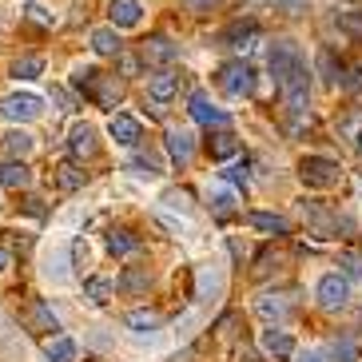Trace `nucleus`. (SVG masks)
Returning a JSON list of instances; mask_svg holds the SVG:
<instances>
[{"mask_svg":"<svg viewBox=\"0 0 362 362\" xmlns=\"http://www.w3.org/2000/svg\"><path fill=\"white\" fill-rule=\"evenodd\" d=\"M298 180L307 187H334L342 180V163L339 160H327V156H303L298 163Z\"/></svg>","mask_w":362,"mask_h":362,"instance_id":"7ed1b4c3","label":"nucleus"},{"mask_svg":"<svg viewBox=\"0 0 362 362\" xmlns=\"http://www.w3.org/2000/svg\"><path fill=\"white\" fill-rule=\"evenodd\" d=\"M223 40L231 44L235 52H251V48L263 40V33H259V24H255V21H247V24H235V28L223 36Z\"/></svg>","mask_w":362,"mask_h":362,"instance_id":"6ab92c4d","label":"nucleus"},{"mask_svg":"<svg viewBox=\"0 0 362 362\" xmlns=\"http://www.w3.org/2000/svg\"><path fill=\"white\" fill-rule=\"evenodd\" d=\"M223 180H227V183H247V160H243V163H231V168H223Z\"/></svg>","mask_w":362,"mask_h":362,"instance_id":"ea45409f","label":"nucleus"},{"mask_svg":"<svg viewBox=\"0 0 362 362\" xmlns=\"http://www.w3.org/2000/svg\"><path fill=\"white\" fill-rule=\"evenodd\" d=\"M163 144H168V156L180 163V168H187V163H192V156H195V136H192V132L171 128L168 136H163Z\"/></svg>","mask_w":362,"mask_h":362,"instance_id":"4468645a","label":"nucleus"},{"mask_svg":"<svg viewBox=\"0 0 362 362\" xmlns=\"http://www.w3.org/2000/svg\"><path fill=\"white\" fill-rule=\"evenodd\" d=\"M215 0H187V8H195V12H203V8H211Z\"/></svg>","mask_w":362,"mask_h":362,"instance_id":"79ce46f5","label":"nucleus"},{"mask_svg":"<svg viewBox=\"0 0 362 362\" xmlns=\"http://www.w3.org/2000/svg\"><path fill=\"white\" fill-rule=\"evenodd\" d=\"M24 21H28V24H36V28H52V24H56V16H52L48 8H44V4L28 0V4H24Z\"/></svg>","mask_w":362,"mask_h":362,"instance_id":"f704fd0d","label":"nucleus"},{"mask_svg":"<svg viewBox=\"0 0 362 362\" xmlns=\"http://www.w3.org/2000/svg\"><path fill=\"white\" fill-rule=\"evenodd\" d=\"M319 72L327 76V84H339V72H342V64L334 60V52H330V48H322V52H319Z\"/></svg>","mask_w":362,"mask_h":362,"instance_id":"c9c22d12","label":"nucleus"},{"mask_svg":"<svg viewBox=\"0 0 362 362\" xmlns=\"http://www.w3.org/2000/svg\"><path fill=\"white\" fill-rule=\"evenodd\" d=\"M92 52H96V56H119V52H124L116 28H96V33H92Z\"/></svg>","mask_w":362,"mask_h":362,"instance_id":"cd10ccee","label":"nucleus"},{"mask_svg":"<svg viewBox=\"0 0 362 362\" xmlns=\"http://www.w3.org/2000/svg\"><path fill=\"white\" fill-rule=\"evenodd\" d=\"M259 342H263V351L271 354V358H291V354H295V339H291V330H283V327H267Z\"/></svg>","mask_w":362,"mask_h":362,"instance_id":"f3484780","label":"nucleus"},{"mask_svg":"<svg viewBox=\"0 0 362 362\" xmlns=\"http://www.w3.org/2000/svg\"><path fill=\"white\" fill-rule=\"evenodd\" d=\"M44 112V100L33 96V92H16V96H4L0 100V116L8 119V124H28Z\"/></svg>","mask_w":362,"mask_h":362,"instance_id":"39448f33","label":"nucleus"},{"mask_svg":"<svg viewBox=\"0 0 362 362\" xmlns=\"http://www.w3.org/2000/svg\"><path fill=\"white\" fill-rule=\"evenodd\" d=\"M139 16H144V4H139V0H112V4H107L112 28H136Z\"/></svg>","mask_w":362,"mask_h":362,"instance_id":"2eb2a0df","label":"nucleus"},{"mask_svg":"<svg viewBox=\"0 0 362 362\" xmlns=\"http://www.w3.org/2000/svg\"><path fill=\"white\" fill-rule=\"evenodd\" d=\"M215 84L223 88V96L247 100V96H255V68L247 64V60H227L215 72Z\"/></svg>","mask_w":362,"mask_h":362,"instance_id":"f03ea898","label":"nucleus"},{"mask_svg":"<svg viewBox=\"0 0 362 362\" xmlns=\"http://www.w3.org/2000/svg\"><path fill=\"white\" fill-rule=\"evenodd\" d=\"M139 247H144V243H139V235L128 231V227H116V231H107V255L124 259V255H136Z\"/></svg>","mask_w":362,"mask_h":362,"instance_id":"a211bd4d","label":"nucleus"},{"mask_svg":"<svg viewBox=\"0 0 362 362\" xmlns=\"http://www.w3.org/2000/svg\"><path fill=\"white\" fill-rule=\"evenodd\" d=\"M24 322H28V330H40V334H48V339L60 330V319L52 315V307H48L44 298H28V307H24Z\"/></svg>","mask_w":362,"mask_h":362,"instance_id":"6e6552de","label":"nucleus"},{"mask_svg":"<svg viewBox=\"0 0 362 362\" xmlns=\"http://www.w3.org/2000/svg\"><path fill=\"white\" fill-rule=\"evenodd\" d=\"M339 84H342V92H351V96H354V92H362V64H358V68H351V72L342 76Z\"/></svg>","mask_w":362,"mask_h":362,"instance_id":"4c0bfd02","label":"nucleus"},{"mask_svg":"<svg viewBox=\"0 0 362 362\" xmlns=\"http://www.w3.org/2000/svg\"><path fill=\"white\" fill-rule=\"evenodd\" d=\"M315 298H319L322 310H342L351 303V279L339 275V271H330V275L319 279V287H315Z\"/></svg>","mask_w":362,"mask_h":362,"instance_id":"20e7f679","label":"nucleus"},{"mask_svg":"<svg viewBox=\"0 0 362 362\" xmlns=\"http://www.w3.org/2000/svg\"><path fill=\"white\" fill-rule=\"evenodd\" d=\"M339 28H342V33H351L354 40H362V12H342Z\"/></svg>","mask_w":362,"mask_h":362,"instance_id":"e433bc0d","label":"nucleus"},{"mask_svg":"<svg viewBox=\"0 0 362 362\" xmlns=\"http://www.w3.org/2000/svg\"><path fill=\"white\" fill-rule=\"evenodd\" d=\"M68 151H72V160H92L100 151L96 128H92V124H76L72 136H68Z\"/></svg>","mask_w":362,"mask_h":362,"instance_id":"f8f14e48","label":"nucleus"},{"mask_svg":"<svg viewBox=\"0 0 362 362\" xmlns=\"http://www.w3.org/2000/svg\"><path fill=\"white\" fill-rule=\"evenodd\" d=\"M24 211L40 219V215H44V199H36V195H33V199H24Z\"/></svg>","mask_w":362,"mask_h":362,"instance_id":"a19ab883","label":"nucleus"},{"mask_svg":"<svg viewBox=\"0 0 362 362\" xmlns=\"http://www.w3.org/2000/svg\"><path fill=\"white\" fill-rule=\"evenodd\" d=\"M303 215H307L310 231L322 235V239H330V235H339V231H351V223H346V219H339L334 211H327L319 199H303Z\"/></svg>","mask_w":362,"mask_h":362,"instance_id":"423d86ee","label":"nucleus"},{"mask_svg":"<svg viewBox=\"0 0 362 362\" xmlns=\"http://www.w3.org/2000/svg\"><path fill=\"white\" fill-rule=\"evenodd\" d=\"M148 287H151V271L148 267H128V271L116 279V291H124V295H144Z\"/></svg>","mask_w":362,"mask_h":362,"instance_id":"4be33fe9","label":"nucleus"},{"mask_svg":"<svg viewBox=\"0 0 362 362\" xmlns=\"http://www.w3.org/2000/svg\"><path fill=\"white\" fill-rule=\"evenodd\" d=\"M148 96H151V104H156V112H163V104H171V100L180 96V76L175 72H156L148 80Z\"/></svg>","mask_w":362,"mask_h":362,"instance_id":"9d476101","label":"nucleus"},{"mask_svg":"<svg viewBox=\"0 0 362 362\" xmlns=\"http://www.w3.org/2000/svg\"><path fill=\"white\" fill-rule=\"evenodd\" d=\"M235 151H239V136H231V132L211 136V156H215V160H231Z\"/></svg>","mask_w":362,"mask_h":362,"instance_id":"473e14b6","label":"nucleus"},{"mask_svg":"<svg viewBox=\"0 0 362 362\" xmlns=\"http://www.w3.org/2000/svg\"><path fill=\"white\" fill-rule=\"evenodd\" d=\"M128 168L136 171V175H148V180H156V175H163V160L156 156V151H136L128 160Z\"/></svg>","mask_w":362,"mask_h":362,"instance_id":"bb28decb","label":"nucleus"},{"mask_svg":"<svg viewBox=\"0 0 362 362\" xmlns=\"http://www.w3.org/2000/svg\"><path fill=\"white\" fill-rule=\"evenodd\" d=\"M72 88H76V92H84L92 104L107 107V112L119 104L116 76H104V72H96V68H76V72H72Z\"/></svg>","mask_w":362,"mask_h":362,"instance_id":"f257e3e1","label":"nucleus"},{"mask_svg":"<svg viewBox=\"0 0 362 362\" xmlns=\"http://www.w3.org/2000/svg\"><path fill=\"white\" fill-rule=\"evenodd\" d=\"M180 56V44H171L168 36H151L148 44H144V60L148 64H171Z\"/></svg>","mask_w":362,"mask_h":362,"instance_id":"412c9836","label":"nucleus"},{"mask_svg":"<svg viewBox=\"0 0 362 362\" xmlns=\"http://www.w3.org/2000/svg\"><path fill=\"white\" fill-rule=\"evenodd\" d=\"M56 187L60 192H80L84 187V171L76 168V163H60L56 168Z\"/></svg>","mask_w":362,"mask_h":362,"instance_id":"c85d7f7f","label":"nucleus"},{"mask_svg":"<svg viewBox=\"0 0 362 362\" xmlns=\"http://www.w3.org/2000/svg\"><path fill=\"white\" fill-rule=\"evenodd\" d=\"M76 354H80V346L68 334H52V339L44 342V358L48 362H76Z\"/></svg>","mask_w":362,"mask_h":362,"instance_id":"5701e85b","label":"nucleus"},{"mask_svg":"<svg viewBox=\"0 0 362 362\" xmlns=\"http://www.w3.org/2000/svg\"><path fill=\"white\" fill-rule=\"evenodd\" d=\"M298 64H303L298 44L295 40H275V48H271V76H275V84L291 72V68H298Z\"/></svg>","mask_w":362,"mask_h":362,"instance_id":"1a4fd4ad","label":"nucleus"},{"mask_svg":"<svg viewBox=\"0 0 362 362\" xmlns=\"http://www.w3.org/2000/svg\"><path fill=\"white\" fill-rule=\"evenodd\" d=\"M107 136L116 139L119 148H136L139 139H144V132H139V119H136V116L112 112V119H107Z\"/></svg>","mask_w":362,"mask_h":362,"instance_id":"9b49d317","label":"nucleus"},{"mask_svg":"<svg viewBox=\"0 0 362 362\" xmlns=\"http://www.w3.org/2000/svg\"><path fill=\"white\" fill-rule=\"evenodd\" d=\"M160 315H156V310H128V315H124V327L128 330H139V334H144V330H160Z\"/></svg>","mask_w":362,"mask_h":362,"instance_id":"c756f323","label":"nucleus"},{"mask_svg":"<svg viewBox=\"0 0 362 362\" xmlns=\"http://www.w3.org/2000/svg\"><path fill=\"white\" fill-rule=\"evenodd\" d=\"M354 148H358V156H362V132H358V139H354Z\"/></svg>","mask_w":362,"mask_h":362,"instance_id":"a18cd8bd","label":"nucleus"},{"mask_svg":"<svg viewBox=\"0 0 362 362\" xmlns=\"http://www.w3.org/2000/svg\"><path fill=\"white\" fill-rule=\"evenodd\" d=\"M40 72H44V56H24V60L12 64V76H16V80H36Z\"/></svg>","mask_w":362,"mask_h":362,"instance_id":"72a5a7b5","label":"nucleus"},{"mask_svg":"<svg viewBox=\"0 0 362 362\" xmlns=\"http://www.w3.org/2000/svg\"><path fill=\"white\" fill-rule=\"evenodd\" d=\"M327 354L330 362H362V342L354 334H339V339H330Z\"/></svg>","mask_w":362,"mask_h":362,"instance_id":"aec40b11","label":"nucleus"},{"mask_svg":"<svg viewBox=\"0 0 362 362\" xmlns=\"http://www.w3.org/2000/svg\"><path fill=\"white\" fill-rule=\"evenodd\" d=\"M116 295V279H107V275H92L84 283V298L92 303V307H104L107 298Z\"/></svg>","mask_w":362,"mask_h":362,"instance_id":"b1692460","label":"nucleus"},{"mask_svg":"<svg viewBox=\"0 0 362 362\" xmlns=\"http://www.w3.org/2000/svg\"><path fill=\"white\" fill-rule=\"evenodd\" d=\"M163 203L168 207H180V211H192V195L187 192H163Z\"/></svg>","mask_w":362,"mask_h":362,"instance_id":"58836bf2","label":"nucleus"},{"mask_svg":"<svg viewBox=\"0 0 362 362\" xmlns=\"http://www.w3.org/2000/svg\"><path fill=\"white\" fill-rule=\"evenodd\" d=\"M291 310H295L291 295H259V298H255V315H259V319H267V322L287 319Z\"/></svg>","mask_w":362,"mask_h":362,"instance_id":"dca6fc26","label":"nucleus"},{"mask_svg":"<svg viewBox=\"0 0 362 362\" xmlns=\"http://www.w3.org/2000/svg\"><path fill=\"white\" fill-rule=\"evenodd\" d=\"M298 362H319V354H303V358H298Z\"/></svg>","mask_w":362,"mask_h":362,"instance_id":"c03bdc74","label":"nucleus"},{"mask_svg":"<svg viewBox=\"0 0 362 362\" xmlns=\"http://www.w3.org/2000/svg\"><path fill=\"white\" fill-rule=\"evenodd\" d=\"M247 223L255 227V231H267V235H287L291 231V223L283 219V215H275V211H251L247 215Z\"/></svg>","mask_w":362,"mask_h":362,"instance_id":"393cba45","label":"nucleus"},{"mask_svg":"<svg viewBox=\"0 0 362 362\" xmlns=\"http://www.w3.org/2000/svg\"><path fill=\"white\" fill-rule=\"evenodd\" d=\"M211 211H215V219H231L235 215V192L231 187H215L211 192Z\"/></svg>","mask_w":362,"mask_h":362,"instance_id":"2f4dec72","label":"nucleus"},{"mask_svg":"<svg viewBox=\"0 0 362 362\" xmlns=\"http://www.w3.org/2000/svg\"><path fill=\"white\" fill-rule=\"evenodd\" d=\"M187 112H192V119H195V124H203V128H227V124H231V116H227L223 107H215L207 92H192Z\"/></svg>","mask_w":362,"mask_h":362,"instance_id":"0eeeda50","label":"nucleus"},{"mask_svg":"<svg viewBox=\"0 0 362 362\" xmlns=\"http://www.w3.org/2000/svg\"><path fill=\"white\" fill-rule=\"evenodd\" d=\"M72 243L68 239H60V243L52 247V255H48V263H44V275L52 279V283H68L72 279Z\"/></svg>","mask_w":362,"mask_h":362,"instance_id":"ddd939ff","label":"nucleus"},{"mask_svg":"<svg viewBox=\"0 0 362 362\" xmlns=\"http://www.w3.org/2000/svg\"><path fill=\"white\" fill-rule=\"evenodd\" d=\"M28 183H33V171L24 168V160L0 163V187H28Z\"/></svg>","mask_w":362,"mask_h":362,"instance_id":"a878e982","label":"nucleus"},{"mask_svg":"<svg viewBox=\"0 0 362 362\" xmlns=\"http://www.w3.org/2000/svg\"><path fill=\"white\" fill-rule=\"evenodd\" d=\"M33 148H36V139L28 136V132H8V136H4V151H8L12 160H24Z\"/></svg>","mask_w":362,"mask_h":362,"instance_id":"7c9ffc66","label":"nucleus"},{"mask_svg":"<svg viewBox=\"0 0 362 362\" xmlns=\"http://www.w3.org/2000/svg\"><path fill=\"white\" fill-rule=\"evenodd\" d=\"M4 267H8V251H4V247H0V271H4Z\"/></svg>","mask_w":362,"mask_h":362,"instance_id":"37998d69","label":"nucleus"}]
</instances>
